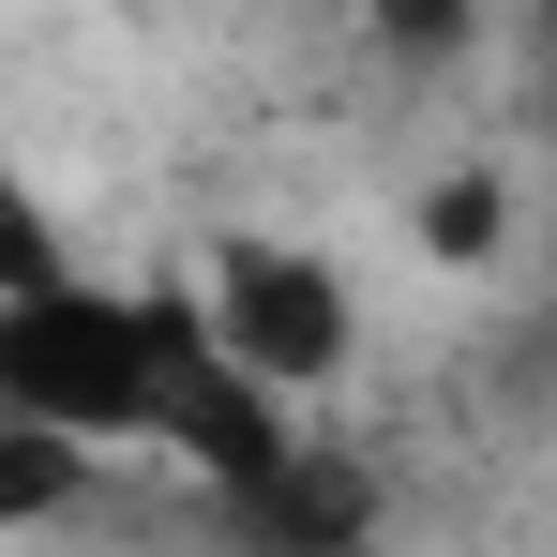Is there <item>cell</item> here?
Here are the masks:
<instances>
[{"mask_svg":"<svg viewBox=\"0 0 557 557\" xmlns=\"http://www.w3.org/2000/svg\"><path fill=\"white\" fill-rule=\"evenodd\" d=\"M196 332H211V362L257 376L272 407H317L332 376L362 362V286L332 272L317 242H226V257H211V301H196Z\"/></svg>","mask_w":557,"mask_h":557,"instance_id":"obj_2","label":"cell"},{"mask_svg":"<svg viewBox=\"0 0 557 557\" xmlns=\"http://www.w3.org/2000/svg\"><path fill=\"white\" fill-rule=\"evenodd\" d=\"M0 422L61 437V453H136L151 437V286H30L0 301Z\"/></svg>","mask_w":557,"mask_h":557,"instance_id":"obj_1","label":"cell"},{"mask_svg":"<svg viewBox=\"0 0 557 557\" xmlns=\"http://www.w3.org/2000/svg\"><path fill=\"white\" fill-rule=\"evenodd\" d=\"M61 272H76V257H61V211L0 166V301H30V286H61Z\"/></svg>","mask_w":557,"mask_h":557,"instance_id":"obj_6","label":"cell"},{"mask_svg":"<svg viewBox=\"0 0 557 557\" xmlns=\"http://www.w3.org/2000/svg\"><path fill=\"white\" fill-rule=\"evenodd\" d=\"M211 528H226V557H376V528H392V482H376L347 437H301V453H286L257 497H226Z\"/></svg>","mask_w":557,"mask_h":557,"instance_id":"obj_3","label":"cell"},{"mask_svg":"<svg viewBox=\"0 0 557 557\" xmlns=\"http://www.w3.org/2000/svg\"><path fill=\"white\" fill-rule=\"evenodd\" d=\"M76 497H91V453H61V437L0 422V528H46V512H76Z\"/></svg>","mask_w":557,"mask_h":557,"instance_id":"obj_5","label":"cell"},{"mask_svg":"<svg viewBox=\"0 0 557 557\" xmlns=\"http://www.w3.org/2000/svg\"><path fill=\"white\" fill-rule=\"evenodd\" d=\"M497 242H512V182H497V166L422 182V257H437V272H497Z\"/></svg>","mask_w":557,"mask_h":557,"instance_id":"obj_4","label":"cell"}]
</instances>
